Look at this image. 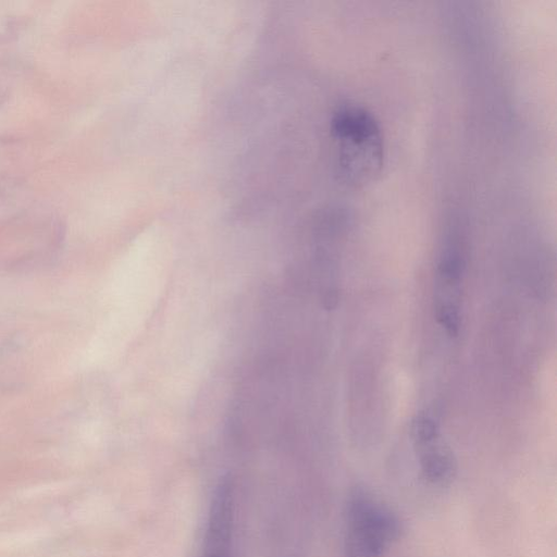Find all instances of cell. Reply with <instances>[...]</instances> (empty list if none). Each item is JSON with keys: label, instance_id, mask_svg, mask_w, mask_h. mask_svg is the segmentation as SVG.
I'll return each instance as SVG.
<instances>
[{"label": "cell", "instance_id": "cell-1", "mask_svg": "<svg viewBox=\"0 0 557 557\" xmlns=\"http://www.w3.org/2000/svg\"><path fill=\"white\" fill-rule=\"evenodd\" d=\"M399 517L363 487H355L345 505L344 557H384L401 536Z\"/></svg>", "mask_w": 557, "mask_h": 557}, {"label": "cell", "instance_id": "cell-2", "mask_svg": "<svg viewBox=\"0 0 557 557\" xmlns=\"http://www.w3.org/2000/svg\"><path fill=\"white\" fill-rule=\"evenodd\" d=\"M332 128L343 177L354 186L371 181L383 164V138L374 116L360 107H344L334 115Z\"/></svg>", "mask_w": 557, "mask_h": 557}, {"label": "cell", "instance_id": "cell-3", "mask_svg": "<svg viewBox=\"0 0 557 557\" xmlns=\"http://www.w3.org/2000/svg\"><path fill=\"white\" fill-rule=\"evenodd\" d=\"M234 491L223 479L212 495L203 540L202 557H232Z\"/></svg>", "mask_w": 557, "mask_h": 557}, {"label": "cell", "instance_id": "cell-4", "mask_svg": "<svg viewBox=\"0 0 557 557\" xmlns=\"http://www.w3.org/2000/svg\"><path fill=\"white\" fill-rule=\"evenodd\" d=\"M462 274V260L456 251H448L437 269V319L449 334L459 329V295Z\"/></svg>", "mask_w": 557, "mask_h": 557}, {"label": "cell", "instance_id": "cell-5", "mask_svg": "<svg viewBox=\"0 0 557 557\" xmlns=\"http://www.w3.org/2000/svg\"><path fill=\"white\" fill-rule=\"evenodd\" d=\"M422 478L431 485L444 487L455 479L457 465L453 451L440 433L413 438Z\"/></svg>", "mask_w": 557, "mask_h": 557}]
</instances>
